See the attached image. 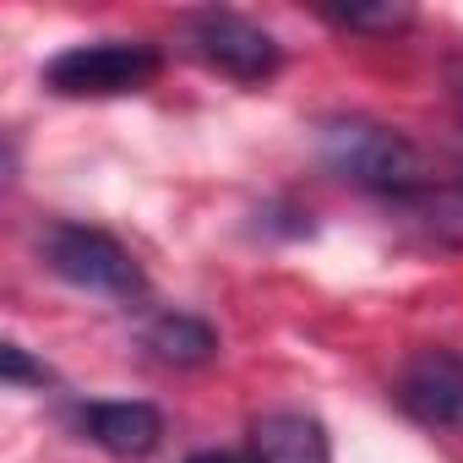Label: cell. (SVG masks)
I'll use <instances>...</instances> for the list:
<instances>
[{"label": "cell", "mask_w": 463, "mask_h": 463, "mask_svg": "<svg viewBox=\"0 0 463 463\" xmlns=\"http://www.w3.org/2000/svg\"><path fill=\"white\" fill-rule=\"evenodd\" d=\"M322 164L360 185V191H376V196H414L430 185V169H425V153L382 126V120H360V115H344V120H327L322 126Z\"/></svg>", "instance_id": "obj_1"}, {"label": "cell", "mask_w": 463, "mask_h": 463, "mask_svg": "<svg viewBox=\"0 0 463 463\" xmlns=\"http://www.w3.org/2000/svg\"><path fill=\"white\" fill-rule=\"evenodd\" d=\"M164 71V55L142 39H99L71 44L44 66V88L61 99H126L153 88Z\"/></svg>", "instance_id": "obj_2"}, {"label": "cell", "mask_w": 463, "mask_h": 463, "mask_svg": "<svg viewBox=\"0 0 463 463\" xmlns=\"http://www.w3.org/2000/svg\"><path fill=\"white\" fill-rule=\"evenodd\" d=\"M44 262H50L55 279H66V284H77L88 295H115V300L142 295V268L109 229L55 223L44 235Z\"/></svg>", "instance_id": "obj_3"}, {"label": "cell", "mask_w": 463, "mask_h": 463, "mask_svg": "<svg viewBox=\"0 0 463 463\" xmlns=\"http://www.w3.org/2000/svg\"><path fill=\"white\" fill-rule=\"evenodd\" d=\"M185 44H191L196 61H207L213 71L235 77V82H268L284 66V50L262 23H251L241 12H223V6L191 12L185 17Z\"/></svg>", "instance_id": "obj_4"}, {"label": "cell", "mask_w": 463, "mask_h": 463, "mask_svg": "<svg viewBox=\"0 0 463 463\" xmlns=\"http://www.w3.org/2000/svg\"><path fill=\"white\" fill-rule=\"evenodd\" d=\"M398 403L430 430H463V354L414 349L398 371Z\"/></svg>", "instance_id": "obj_5"}, {"label": "cell", "mask_w": 463, "mask_h": 463, "mask_svg": "<svg viewBox=\"0 0 463 463\" xmlns=\"http://www.w3.org/2000/svg\"><path fill=\"white\" fill-rule=\"evenodd\" d=\"M77 425L93 447L115 452V458H147L164 441V414L142 398H120V403H82Z\"/></svg>", "instance_id": "obj_6"}, {"label": "cell", "mask_w": 463, "mask_h": 463, "mask_svg": "<svg viewBox=\"0 0 463 463\" xmlns=\"http://www.w3.org/2000/svg\"><path fill=\"white\" fill-rule=\"evenodd\" d=\"M251 463H333L322 420L300 409H273L251 425Z\"/></svg>", "instance_id": "obj_7"}, {"label": "cell", "mask_w": 463, "mask_h": 463, "mask_svg": "<svg viewBox=\"0 0 463 463\" xmlns=\"http://www.w3.org/2000/svg\"><path fill=\"white\" fill-rule=\"evenodd\" d=\"M142 344L153 349V360H164L175 371H196V365H207L218 354V333L202 317H185V311H169V317L147 322Z\"/></svg>", "instance_id": "obj_8"}, {"label": "cell", "mask_w": 463, "mask_h": 463, "mask_svg": "<svg viewBox=\"0 0 463 463\" xmlns=\"http://www.w3.org/2000/svg\"><path fill=\"white\" fill-rule=\"evenodd\" d=\"M322 17L333 23V28H349V33H398V28H409L414 23V12L409 6H322Z\"/></svg>", "instance_id": "obj_9"}, {"label": "cell", "mask_w": 463, "mask_h": 463, "mask_svg": "<svg viewBox=\"0 0 463 463\" xmlns=\"http://www.w3.org/2000/svg\"><path fill=\"white\" fill-rule=\"evenodd\" d=\"M0 371H6V382H12V387H23V382L44 387V382H50V365H33L23 344H6V349H0Z\"/></svg>", "instance_id": "obj_10"}, {"label": "cell", "mask_w": 463, "mask_h": 463, "mask_svg": "<svg viewBox=\"0 0 463 463\" xmlns=\"http://www.w3.org/2000/svg\"><path fill=\"white\" fill-rule=\"evenodd\" d=\"M185 463H241V458H235V452H218V447H213V452H191Z\"/></svg>", "instance_id": "obj_11"}, {"label": "cell", "mask_w": 463, "mask_h": 463, "mask_svg": "<svg viewBox=\"0 0 463 463\" xmlns=\"http://www.w3.org/2000/svg\"><path fill=\"white\" fill-rule=\"evenodd\" d=\"M458 82H463V71H458Z\"/></svg>", "instance_id": "obj_12"}]
</instances>
